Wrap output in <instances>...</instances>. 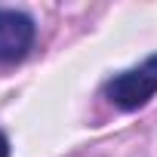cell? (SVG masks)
<instances>
[{
    "label": "cell",
    "mask_w": 157,
    "mask_h": 157,
    "mask_svg": "<svg viewBox=\"0 0 157 157\" xmlns=\"http://www.w3.org/2000/svg\"><path fill=\"white\" fill-rule=\"evenodd\" d=\"M157 93V56H151L142 68L123 71L108 83V99L123 108V111H136L142 108L151 96Z\"/></svg>",
    "instance_id": "cell-1"
},
{
    "label": "cell",
    "mask_w": 157,
    "mask_h": 157,
    "mask_svg": "<svg viewBox=\"0 0 157 157\" xmlns=\"http://www.w3.org/2000/svg\"><path fill=\"white\" fill-rule=\"evenodd\" d=\"M0 157H10V142H6L3 132H0Z\"/></svg>",
    "instance_id": "cell-3"
},
{
    "label": "cell",
    "mask_w": 157,
    "mask_h": 157,
    "mask_svg": "<svg viewBox=\"0 0 157 157\" xmlns=\"http://www.w3.org/2000/svg\"><path fill=\"white\" fill-rule=\"evenodd\" d=\"M34 43V22L25 13L0 10V62H19Z\"/></svg>",
    "instance_id": "cell-2"
}]
</instances>
